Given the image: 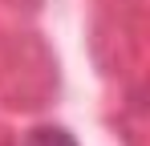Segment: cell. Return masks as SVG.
Returning <instances> with one entry per match:
<instances>
[{
    "mask_svg": "<svg viewBox=\"0 0 150 146\" xmlns=\"http://www.w3.org/2000/svg\"><path fill=\"white\" fill-rule=\"evenodd\" d=\"M25 146H77V142H73V134L61 130V126H41V130H33L25 138Z\"/></svg>",
    "mask_w": 150,
    "mask_h": 146,
    "instance_id": "cell-1",
    "label": "cell"
}]
</instances>
